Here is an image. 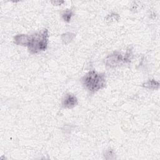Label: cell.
<instances>
[{
  "instance_id": "obj_1",
  "label": "cell",
  "mask_w": 160,
  "mask_h": 160,
  "mask_svg": "<svg viewBox=\"0 0 160 160\" xmlns=\"http://www.w3.org/2000/svg\"><path fill=\"white\" fill-rule=\"evenodd\" d=\"M82 84L89 92L94 93L103 89L106 86V77L104 73H98L92 70L86 73L81 79Z\"/></svg>"
},
{
  "instance_id": "obj_2",
  "label": "cell",
  "mask_w": 160,
  "mask_h": 160,
  "mask_svg": "<svg viewBox=\"0 0 160 160\" xmlns=\"http://www.w3.org/2000/svg\"><path fill=\"white\" fill-rule=\"evenodd\" d=\"M48 31L46 29L29 36V41L28 45L29 52L36 54L45 50L48 46Z\"/></svg>"
},
{
  "instance_id": "obj_3",
  "label": "cell",
  "mask_w": 160,
  "mask_h": 160,
  "mask_svg": "<svg viewBox=\"0 0 160 160\" xmlns=\"http://www.w3.org/2000/svg\"><path fill=\"white\" fill-rule=\"evenodd\" d=\"M78 104V99L76 97L71 94H66L62 100V106L66 109H71Z\"/></svg>"
},
{
  "instance_id": "obj_4",
  "label": "cell",
  "mask_w": 160,
  "mask_h": 160,
  "mask_svg": "<svg viewBox=\"0 0 160 160\" xmlns=\"http://www.w3.org/2000/svg\"><path fill=\"white\" fill-rule=\"evenodd\" d=\"M122 61H124L123 56L121 54H117V52H114L107 58L106 64L109 66H115Z\"/></svg>"
},
{
  "instance_id": "obj_5",
  "label": "cell",
  "mask_w": 160,
  "mask_h": 160,
  "mask_svg": "<svg viewBox=\"0 0 160 160\" xmlns=\"http://www.w3.org/2000/svg\"><path fill=\"white\" fill-rule=\"evenodd\" d=\"M29 36L26 34H18L14 38V42L18 45L27 46L29 44Z\"/></svg>"
},
{
  "instance_id": "obj_6",
  "label": "cell",
  "mask_w": 160,
  "mask_h": 160,
  "mask_svg": "<svg viewBox=\"0 0 160 160\" xmlns=\"http://www.w3.org/2000/svg\"><path fill=\"white\" fill-rule=\"evenodd\" d=\"M72 15H73V13L71 10H67L62 14V18L65 21L69 22L71 20Z\"/></svg>"
},
{
  "instance_id": "obj_7",
  "label": "cell",
  "mask_w": 160,
  "mask_h": 160,
  "mask_svg": "<svg viewBox=\"0 0 160 160\" xmlns=\"http://www.w3.org/2000/svg\"><path fill=\"white\" fill-rule=\"evenodd\" d=\"M145 84L146 85L144 86L147 87L149 89H156V86H157V87L159 86V83L156 81H150L149 80Z\"/></svg>"
}]
</instances>
